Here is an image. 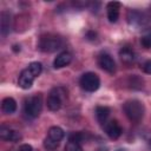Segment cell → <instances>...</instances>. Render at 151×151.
<instances>
[{"instance_id":"6da1fadb","label":"cell","mask_w":151,"mask_h":151,"mask_svg":"<svg viewBox=\"0 0 151 151\" xmlns=\"http://www.w3.org/2000/svg\"><path fill=\"white\" fill-rule=\"evenodd\" d=\"M41 71H42V65L40 63H38V61L31 63L27 68L21 71V73L19 76V80H18L19 86L24 90H28L32 86L34 79L41 73Z\"/></svg>"},{"instance_id":"7a4b0ae2","label":"cell","mask_w":151,"mask_h":151,"mask_svg":"<svg viewBox=\"0 0 151 151\" xmlns=\"http://www.w3.org/2000/svg\"><path fill=\"white\" fill-rule=\"evenodd\" d=\"M64 45V40L61 37L55 34H44L39 39V48L45 53H52L60 50Z\"/></svg>"},{"instance_id":"3957f363","label":"cell","mask_w":151,"mask_h":151,"mask_svg":"<svg viewBox=\"0 0 151 151\" xmlns=\"http://www.w3.org/2000/svg\"><path fill=\"white\" fill-rule=\"evenodd\" d=\"M123 109H124L126 117L133 123L140 122L144 117V112H145L144 105L142 101H139L137 99H131V100L125 101Z\"/></svg>"},{"instance_id":"277c9868","label":"cell","mask_w":151,"mask_h":151,"mask_svg":"<svg viewBox=\"0 0 151 151\" xmlns=\"http://www.w3.org/2000/svg\"><path fill=\"white\" fill-rule=\"evenodd\" d=\"M66 93H67L66 90L61 86L52 88L47 97V107L51 111H58L63 106V103L67 97Z\"/></svg>"},{"instance_id":"5b68a950","label":"cell","mask_w":151,"mask_h":151,"mask_svg":"<svg viewBox=\"0 0 151 151\" xmlns=\"http://www.w3.org/2000/svg\"><path fill=\"white\" fill-rule=\"evenodd\" d=\"M42 110V98L41 94H33L28 97L25 101V113L31 118H37Z\"/></svg>"},{"instance_id":"8992f818","label":"cell","mask_w":151,"mask_h":151,"mask_svg":"<svg viewBox=\"0 0 151 151\" xmlns=\"http://www.w3.org/2000/svg\"><path fill=\"white\" fill-rule=\"evenodd\" d=\"M64 134L65 133L61 127H59V126L50 127V130L47 132V137L44 140V146L47 150H55L59 146L61 139L64 138Z\"/></svg>"},{"instance_id":"52a82bcc","label":"cell","mask_w":151,"mask_h":151,"mask_svg":"<svg viewBox=\"0 0 151 151\" xmlns=\"http://www.w3.org/2000/svg\"><path fill=\"white\" fill-rule=\"evenodd\" d=\"M80 86L87 91V92H94L100 86V79L99 77L93 72H86L80 77Z\"/></svg>"},{"instance_id":"ba28073f","label":"cell","mask_w":151,"mask_h":151,"mask_svg":"<svg viewBox=\"0 0 151 151\" xmlns=\"http://www.w3.org/2000/svg\"><path fill=\"white\" fill-rule=\"evenodd\" d=\"M103 126H104V130H105L106 134L111 139H117L123 133V129H122L120 124L117 120H113V119L112 120H107Z\"/></svg>"},{"instance_id":"9c48e42d","label":"cell","mask_w":151,"mask_h":151,"mask_svg":"<svg viewBox=\"0 0 151 151\" xmlns=\"http://www.w3.org/2000/svg\"><path fill=\"white\" fill-rule=\"evenodd\" d=\"M98 64H99V66H100L104 71H106L107 73L113 74V73L116 72V63H114L113 58H112L110 54H107V53H101V54L99 55V58H98Z\"/></svg>"},{"instance_id":"30bf717a","label":"cell","mask_w":151,"mask_h":151,"mask_svg":"<svg viewBox=\"0 0 151 151\" xmlns=\"http://www.w3.org/2000/svg\"><path fill=\"white\" fill-rule=\"evenodd\" d=\"M0 137L4 140H9V142H18L21 139V134L20 132L9 129L8 126L2 125L0 127Z\"/></svg>"},{"instance_id":"8fae6325","label":"cell","mask_w":151,"mask_h":151,"mask_svg":"<svg viewBox=\"0 0 151 151\" xmlns=\"http://www.w3.org/2000/svg\"><path fill=\"white\" fill-rule=\"evenodd\" d=\"M107 9V18L110 22H116L119 18V9H120V4L118 1H111L106 6Z\"/></svg>"},{"instance_id":"7c38bea8","label":"cell","mask_w":151,"mask_h":151,"mask_svg":"<svg viewBox=\"0 0 151 151\" xmlns=\"http://www.w3.org/2000/svg\"><path fill=\"white\" fill-rule=\"evenodd\" d=\"M71 60H72V54L70 52L64 51L55 57V59L53 61V66H54V68H61V67H65L66 65H68L71 63Z\"/></svg>"},{"instance_id":"4fadbf2b","label":"cell","mask_w":151,"mask_h":151,"mask_svg":"<svg viewBox=\"0 0 151 151\" xmlns=\"http://www.w3.org/2000/svg\"><path fill=\"white\" fill-rule=\"evenodd\" d=\"M119 57H120V60L126 64V65H130L132 63H134L136 60V53L133 52V50H131L130 47L125 46L123 48H120L119 51Z\"/></svg>"},{"instance_id":"5bb4252c","label":"cell","mask_w":151,"mask_h":151,"mask_svg":"<svg viewBox=\"0 0 151 151\" xmlns=\"http://www.w3.org/2000/svg\"><path fill=\"white\" fill-rule=\"evenodd\" d=\"M1 110L6 114H12L17 110V103H15V100L13 98H11V97L5 98L2 100V103H1Z\"/></svg>"},{"instance_id":"9a60e30c","label":"cell","mask_w":151,"mask_h":151,"mask_svg":"<svg viewBox=\"0 0 151 151\" xmlns=\"http://www.w3.org/2000/svg\"><path fill=\"white\" fill-rule=\"evenodd\" d=\"M110 116V109L106 107V106H98L96 109V117H97V120L104 125L106 122H107V118Z\"/></svg>"},{"instance_id":"2e32d148","label":"cell","mask_w":151,"mask_h":151,"mask_svg":"<svg viewBox=\"0 0 151 151\" xmlns=\"http://www.w3.org/2000/svg\"><path fill=\"white\" fill-rule=\"evenodd\" d=\"M9 22H11V14L8 12L1 13V34L6 35L9 32Z\"/></svg>"},{"instance_id":"e0dca14e","label":"cell","mask_w":151,"mask_h":151,"mask_svg":"<svg viewBox=\"0 0 151 151\" xmlns=\"http://www.w3.org/2000/svg\"><path fill=\"white\" fill-rule=\"evenodd\" d=\"M70 140L76 143H85L87 140V133L84 132H73L70 134Z\"/></svg>"},{"instance_id":"ac0fdd59","label":"cell","mask_w":151,"mask_h":151,"mask_svg":"<svg viewBox=\"0 0 151 151\" xmlns=\"http://www.w3.org/2000/svg\"><path fill=\"white\" fill-rule=\"evenodd\" d=\"M140 44L145 48H150L151 47V28H149V29H146L144 32V34L140 38Z\"/></svg>"},{"instance_id":"d6986e66","label":"cell","mask_w":151,"mask_h":151,"mask_svg":"<svg viewBox=\"0 0 151 151\" xmlns=\"http://www.w3.org/2000/svg\"><path fill=\"white\" fill-rule=\"evenodd\" d=\"M65 151H83V147L79 143L68 140V143L65 146Z\"/></svg>"},{"instance_id":"ffe728a7","label":"cell","mask_w":151,"mask_h":151,"mask_svg":"<svg viewBox=\"0 0 151 151\" xmlns=\"http://www.w3.org/2000/svg\"><path fill=\"white\" fill-rule=\"evenodd\" d=\"M143 71L147 74H151V60H147L146 63H144L143 65Z\"/></svg>"},{"instance_id":"44dd1931","label":"cell","mask_w":151,"mask_h":151,"mask_svg":"<svg viewBox=\"0 0 151 151\" xmlns=\"http://www.w3.org/2000/svg\"><path fill=\"white\" fill-rule=\"evenodd\" d=\"M18 151H33V149H32V146L28 145V144H22V145L19 147Z\"/></svg>"}]
</instances>
